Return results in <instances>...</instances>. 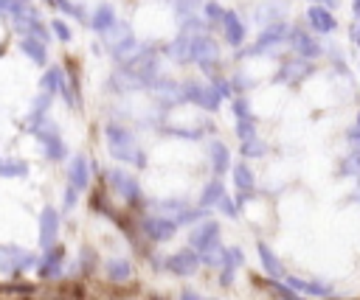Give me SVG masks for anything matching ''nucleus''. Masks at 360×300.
Returning <instances> with one entry per match:
<instances>
[{"label":"nucleus","instance_id":"f257e3e1","mask_svg":"<svg viewBox=\"0 0 360 300\" xmlns=\"http://www.w3.org/2000/svg\"><path fill=\"white\" fill-rule=\"evenodd\" d=\"M107 146H110V151H112L115 160L143 165V154L138 151L135 137H132L127 129H121V126H107Z\"/></svg>","mask_w":360,"mask_h":300},{"label":"nucleus","instance_id":"f03ea898","mask_svg":"<svg viewBox=\"0 0 360 300\" xmlns=\"http://www.w3.org/2000/svg\"><path fill=\"white\" fill-rule=\"evenodd\" d=\"M188 244H191V250H194L197 255L222 247V244H219V224H217L214 219H205V221L194 224V230H191V236H188Z\"/></svg>","mask_w":360,"mask_h":300},{"label":"nucleus","instance_id":"7ed1b4c3","mask_svg":"<svg viewBox=\"0 0 360 300\" xmlns=\"http://www.w3.org/2000/svg\"><path fill=\"white\" fill-rule=\"evenodd\" d=\"M287 34H290L287 22H267V28H264L262 36L256 39V45L248 48V50H239V56H259V53H267L270 48H276L278 42H284Z\"/></svg>","mask_w":360,"mask_h":300},{"label":"nucleus","instance_id":"20e7f679","mask_svg":"<svg viewBox=\"0 0 360 300\" xmlns=\"http://www.w3.org/2000/svg\"><path fill=\"white\" fill-rule=\"evenodd\" d=\"M180 93H183V101H191V104H197V107H202V109H217L219 107V95L214 93V87L211 84H202V81H186L183 87H180Z\"/></svg>","mask_w":360,"mask_h":300},{"label":"nucleus","instance_id":"39448f33","mask_svg":"<svg viewBox=\"0 0 360 300\" xmlns=\"http://www.w3.org/2000/svg\"><path fill=\"white\" fill-rule=\"evenodd\" d=\"M191 59H194L202 70H211V67L219 62V48H217V42H214L208 34H194V36H191Z\"/></svg>","mask_w":360,"mask_h":300},{"label":"nucleus","instance_id":"423d86ee","mask_svg":"<svg viewBox=\"0 0 360 300\" xmlns=\"http://www.w3.org/2000/svg\"><path fill=\"white\" fill-rule=\"evenodd\" d=\"M287 42H290V48L298 53V59H315V56H321V45L315 42V36L312 34H307L304 28H290V34H287Z\"/></svg>","mask_w":360,"mask_h":300},{"label":"nucleus","instance_id":"0eeeda50","mask_svg":"<svg viewBox=\"0 0 360 300\" xmlns=\"http://www.w3.org/2000/svg\"><path fill=\"white\" fill-rule=\"evenodd\" d=\"M141 230H143V236L146 238H152V241H169L172 236H174V230H177V224L172 221V219H166V216H146L143 221H141Z\"/></svg>","mask_w":360,"mask_h":300},{"label":"nucleus","instance_id":"6e6552de","mask_svg":"<svg viewBox=\"0 0 360 300\" xmlns=\"http://www.w3.org/2000/svg\"><path fill=\"white\" fill-rule=\"evenodd\" d=\"M166 269L174 275H194L200 269V255L194 250H180L166 258Z\"/></svg>","mask_w":360,"mask_h":300},{"label":"nucleus","instance_id":"1a4fd4ad","mask_svg":"<svg viewBox=\"0 0 360 300\" xmlns=\"http://www.w3.org/2000/svg\"><path fill=\"white\" fill-rule=\"evenodd\" d=\"M309 73H312V64L307 59H290V62L281 64L276 79L284 81V84H301L304 79H309Z\"/></svg>","mask_w":360,"mask_h":300},{"label":"nucleus","instance_id":"9d476101","mask_svg":"<svg viewBox=\"0 0 360 300\" xmlns=\"http://www.w3.org/2000/svg\"><path fill=\"white\" fill-rule=\"evenodd\" d=\"M107 179H110V185H112V188H115L127 202H132V205H135V202L141 199V188H138V182H135L129 174H124V171H118V168H115V171H110V174H107Z\"/></svg>","mask_w":360,"mask_h":300},{"label":"nucleus","instance_id":"9b49d317","mask_svg":"<svg viewBox=\"0 0 360 300\" xmlns=\"http://www.w3.org/2000/svg\"><path fill=\"white\" fill-rule=\"evenodd\" d=\"M219 25H222V34H225V42L228 45H242V39H245V22L239 20V14L236 11H231V8H225V14H222V20H219Z\"/></svg>","mask_w":360,"mask_h":300},{"label":"nucleus","instance_id":"f8f14e48","mask_svg":"<svg viewBox=\"0 0 360 300\" xmlns=\"http://www.w3.org/2000/svg\"><path fill=\"white\" fill-rule=\"evenodd\" d=\"M281 283L287 289H292L295 294H315V297H329L332 289L326 283H315V280H304V278H292V275H284Z\"/></svg>","mask_w":360,"mask_h":300},{"label":"nucleus","instance_id":"ddd939ff","mask_svg":"<svg viewBox=\"0 0 360 300\" xmlns=\"http://www.w3.org/2000/svg\"><path fill=\"white\" fill-rule=\"evenodd\" d=\"M256 252H259V261H262V269L267 272V278H270V280H281V278H284V266H281V261L276 258V252H273L264 241L256 244Z\"/></svg>","mask_w":360,"mask_h":300},{"label":"nucleus","instance_id":"4468645a","mask_svg":"<svg viewBox=\"0 0 360 300\" xmlns=\"http://www.w3.org/2000/svg\"><path fill=\"white\" fill-rule=\"evenodd\" d=\"M307 20H309V28L315 31V34H329L338 22H335V17L329 14V8H323V6H309L307 8Z\"/></svg>","mask_w":360,"mask_h":300},{"label":"nucleus","instance_id":"2eb2a0df","mask_svg":"<svg viewBox=\"0 0 360 300\" xmlns=\"http://www.w3.org/2000/svg\"><path fill=\"white\" fill-rule=\"evenodd\" d=\"M62 258H65V250L62 247H51L39 264V278H56L59 269H62Z\"/></svg>","mask_w":360,"mask_h":300},{"label":"nucleus","instance_id":"dca6fc26","mask_svg":"<svg viewBox=\"0 0 360 300\" xmlns=\"http://www.w3.org/2000/svg\"><path fill=\"white\" fill-rule=\"evenodd\" d=\"M233 182H236V188H239V202H236V205H242L245 196L253 191V171L248 168V163H236V165H233Z\"/></svg>","mask_w":360,"mask_h":300},{"label":"nucleus","instance_id":"f3484780","mask_svg":"<svg viewBox=\"0 0 360 300\" xmlns=\"http://www.w3.org/2000/svg\"><path fill=\"white\" fill-rule=\"evenodd\" d=\"M39 224H42V230H39V244H45V247L53 244V238H56V227H59V216H56V210H53V207H45Z\"/></svg>","mask_w":360,"mask_h":300},{"label":"nucleus","instance_id":"a211bd4d","mask_svg":"<svg viewBox=\"0 0 360 300\" xmlns=\"http://www.w3.org/2000/svg\"><path fill=\"white\" fill-rule=\"evenodd\" d=\"M31 261H34V258H31V255H22L17 247H3V250H0V266H3L6 272H8V269L14 272V269H20V266H28Z\"/></svg>","mask_w":360,"mask_h":300},{"label":"nucleus","instance_id":"6ab92c4d","mask_svg":"<svg viewBox=\"0 0 360 300\" xmlns=\"http://www.w3.org/2000/svg\"><path fill=\"white\" fill-rule=\"evenodd\" d=\"M208 151H211V168H214V174H225L228 165H231V151L225 149V143L222 140H214Z\"/></svg>","mask_w":360,"mask_h":300},{"label":"nucleus","instance_id":"aec40b11","mask_svg":"<svg viewBox=\"0 0 360 300\" xmlns=\"http://www.w3.org/2000/svg\"><path fill=\"white\" fill-rule=\"evenodd\" d=\"M87 182H90L87 160H84V157H76V160L70 163V188H73V191H82V188H87Z\"/></svg>","mask_w":360,"mask_h":300},{"label":"nucleus","instance_id":"412c9836","mask_svg":"<svg viewBox=\"0 0 360 300\" xmlns=\"http://www.w3.org/2000/svg\"><path fill=\"white\" fill-rule=\"evenodd\" d=\"M155 90H158V98H160L163 104H177V101H183L180 84H174L172 79H160V81L155 84Z\"/></svg>","mask_w":360,"mask_h":300},{"label":"nucleus","instance_id":"4be33fe9","mask_svg":"<svg viewBox=\"0 0 360 300\" xmlns=\"http://www.w3.org/2000/svg\"><path fill=\"white\" fill-rule=\"evenodd\" d=\"M129 275H132L129 261H124V258H112V261H107V278H110L112 283H124V280H129Z\"/></svg>","mask_w":360,"mask_h":300},{"label":"nucleus","instance_id":"5701e85b","mask_svg":"<svg viewBox=\"0 0 360 300\" xmlns=\"http://www.w3.org/2000/svg\"><path fill=\"white\" fill-rule=\"evenodd\" d=\"M169 56L174 62H188L191 59V36L188 34H180L172 45H169Z\"/></svg>","mask_w":360,"mask_h":300},{"label":"nucleus","instance_id":"b1692460","mask_svg":"<svg viewBox=\"0 0 360 300\" xmlns=\"http://www.w3.org/2000/svg\"><path fill=\"white\" fill-rule=\"evenodd\" d=\"M222 193H225V185H222L219 179H211V182L202 188V193H200V207H211V205H217Z\"/></svg>","mask_w":360,"mask_h":300},{"label":"nucleus","instance_id":"393cba45","mask_svg":"<svg viewBox=\"0 0 360 300\" xmlns=\"http://www.w3.org/2000/svg\"><path fill=\"white\" fill-rule=\"evenodd\" d=\"M236 135L242 143L253 140L256 137V118H245V121H236Z\"/></svg>","mask_w":360,"mask_h":300},{"label":"nucleus","instance_id":"a878e982","mask_svg":"<svg viewBox=\"0 0 360 300\" xmlns=\"http://www.w3.org/2000/svg\"><path fill=\"white\" fill-rule=\"evenodd\" d=\"M267 151V143L262 140V137H253V140H248V143H242V157H262Z\"/></svg>","mask_w":360,"mask_h":300},{"label":"nucleus","instance_id":"bb28decb","mask_svg":"<svg viewBox=\"0 0 360 300\" xmlns=\"http://www.w3.org/2000/svg\"><path fill=\"white\" fill-rule=\"evenodd\" d=\"M205 216H208V207H191V210L186 207V210H183V213L174 219V224H191V221L205 219Z\"/></svg>","mask_w":360,"mask_h":300},{"label":"nucleus","instance_id":"cd10ccee","mask_svg":"<svg viewBox=\"0 0 360 300\" xmlns=\"http://www.w3.org/2000/svg\"><path fill=\"white\" fill-rule=\"evenodd\" d=\"M340 174H349V177H360V151H352L343 163H340Z\"/></svg>","mask_w":360,"mask_h":300},{"label":"nucleus","instance_id":"c85d7f7f","mask_svg":"<svg viewBox=\"0 0 360 300\" xmlns=\"http://www.w3.org/2000/svg\"><path fill=\"white\" fill-rule=\"evenodd\" d=\"M202 14H205V25H214V22H219V20H222L225 8H222V6H217V3H202Z\"/></svg>","mask_w":360,"mask_h":300},{"label":"nucleus","instance_id":"c756f323","mask_svg":"<svg viewBox=\"0 0 360 300\" xmlns=\"http://www.w3.org/2000/svg\"><path fill=\"white\" fill-rule=\"evenodd\" d=\"M93 25L101 31V28H110L112 25V8L110 6H101L98 11H96V17H93Z\"/></svg>","mask_w":360,"mask_h":300},{"label":"nucleus","instance_id":"7c9ffc66","mask_svg":"<svg viewBox=\"0 0 360 300\" xmlns=\"http://www.w3.org/2000/svg\"><path fill=\"white\" fill-rule=\"evenodd\" d=\"M217 207H219V210H222V213H225L228 219H236V216H239V205H236V202H233V199H231L228 193H222V196H219Z\"/></svg>","mask_w":360,"mask_h":300},{"label":"nucleus","instance_id":"2f4dec72","mask_svg":"<svg viewBox=\"0 0 360 300\" xmlns=\"http://www.w3.org/2000/svg\"><path fill=\"white\" fill-rule=\"evenodd\" d=\"M233 115H236V121L253 118V112H250V104H248V98H236V101H233Z\"/></svg>","mask_w":360,"mask_h":300},{"label":"nucleus","instance_id":"473e14b6","mask_svg":"<svg viewBox=\"0 0 360 300\" xmlns=\"http://www.w3.org/2000/svg\"><path fill=\"white\" fill-rule=\"evenodd\" d=\"M270 286H273V292H276V294H278V297H281V300H304V297H301V294H295V292H292V289H287V286H284V283H281V280H273V283H270Z\"/></svg>","mask_w":360,"mask_h":300},{"label":"nucleus","instance_id":"72a5a7b5","mask_svg":"<svg viewBox=\"0 0 360 300\" xmlns=\"http://www.w3.org/2000/svg\"><path fill=\"white\" fill-rule=\"evenodd\" d=\"M349 140L354 146V151H360V112H357V121H354V129H349Z\"/></svg>","mask_w":360,"mask_h":300},{"label":"nucleus","instance_id":"f704fd0d","mask_svg":"<svg viewBox=\"0 0 360 300\" xmlns=\"http://www.w3.org/2000/svg\"><path fill=\"white\" fill-rule=\"evenodd\" d=\"M0 171L3 174H25V165L22 163H6V165H0Z\"/></svg>","mask_w":360,"mask_h":300},{"label":"nucleus","instance_id":"c9c22d12","mask_svg":"<svg viewBox=\"0 0 360 300\" xmlns=\"http://www.w3.org/2000/svg\"><path fill=\"white\" fill-rule=\"evenodd\" d=\"M352 39H354V45L360 48V20H354V25H352Z\"/></svg>","mask_w":360,"mask_h":300},{"label":"nucleus","instance_id":"e433bc0d","mask_svg":"<svg viewBox=\"0 0 360 300\" xmlns=\"http://www.w3.org/2000/svg\"><path fill=\"white\" fill-rule=\"evenodd\" d=\"M180 300H202V297H200V294H194V292H183V294H180Z\"/></svg>","mask_w":360,"mask_h":300},{"label":"nucleus","instance_id":"4c0bfd02","mask_svg":"<svg viewBox=\"0 0 360 300\" xmlns=\"http://www.w3.org/2000/svg\"><path fill=\"white\" fill-rule=\"evenodd\" d=\"M352 11H354V17L360 20V0H352Z\"/></svg>","mask_w":360,"mask_h":300},{"label":"nucleus","instance_id":"58836bf2","mask_svg":"<svg viewBox=\"0 0 360 300\" xmlns=\"http://www.w3.org/2000/svg\"><path fill=\"white\" fill-rule=\"evenodd\" d=\"M354 199H360V177H357V188H354Z\"/></svg>","mask_w":360,"mask_h":300},{"label":"nucleus","instance_id":"ea45409f","mask_svg":"<svg viewBox=\"0 0 360 300\" xmlns=\"http://www.w3.org/2000/svg\"><path fill=\"white\" fill-rule=\"evenodd\" d=\"M309 3H323V0H309Z\"/></svg>","mask_w":360,"mask_h":300}]
</instances>
